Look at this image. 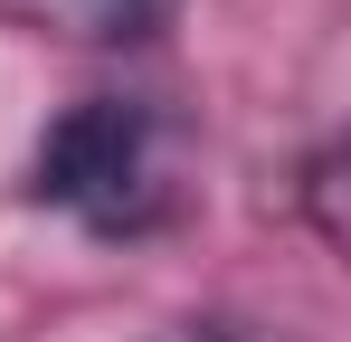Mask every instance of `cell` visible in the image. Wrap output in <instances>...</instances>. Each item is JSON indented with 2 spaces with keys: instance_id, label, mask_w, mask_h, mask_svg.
I'll return each mask as SVG.
<instances>
[{
  "instance_id": "277c9868",
  "label": "cell",
  "mask_w": 351,
  "mask_h": 342,
  "mask_svg": "<svg viewBox=\"0 0 351 342\" xmlns=\"http://www.w3.org/2000/svg\"><path fill=\"white\" fill-rule=\"evenodd\" d=\"M152 342H313V333L285 323V314H256V304H190V314H171Z\"/></svg>"
},
{
  "instance_id": "7a4b0ae2",
  "label": "cell",
  "mask_w": 351,
  "mask_h": 342,
  "mask_svg": "<svg viewBox=\"0 0 351 342\" xmlns=\"http://www.w3.org/2000/svg\"><path fill=\"white\" fill-rule=\"evenodd\" d=\"M10 29L48 38V48H86V57H133L180 19V0H0Z\"/></svg>"
},
{
  "instance_id": "3957f363",
  "label": "cell",
  "mask_w": 351,
  "mask_h": 342,
  "mask_svg": "<svg viewBox=\"0 0 351 342\" xmlns=\"http://www.w3.org/2000/svg\"><path fill=\"white\" fill-rule=\"evenodd\" d=\"M285 200H294V219L313 228V247L332 257L342 247V133L323 124L304 152H294V171H285Z\"/></svg>"
},
{
  "instance_id": "6da1fadb",
  "label": "cell",
  "mask_w": 351,
  "mask_h": 342,
  "mask_svg": "<svg viewBox=\"0 0 351 342\" xmlns=\"http://www.w3.org/2000/svg\"><path fill=\"white\" fill-rule=\"evenodd\" d=\"M19 200L66 219L86 247H162L199 219V114L171 86H86L66 95L29 162Z\"/></svg>"
}]
</instances>
